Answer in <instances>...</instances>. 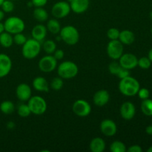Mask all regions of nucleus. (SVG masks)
<instances>
[{"instance_id": "23", "label": "nucleus", "mask_w": 152, "mask_h": 152, "mask_svg": "<svg viewBox=\"0 0 152 152\" xmlns=\"http://www.w3.org/2000/svg\"><path fill=\"white\" fill-rule=\"evenodd\" d=\"M46 28H47L48 31L51 33L52 34H59L62 27H61L58 19L53 18V19H50L48 21Z\"/></svg>"}, {"instance_id": "5", "label": "nucleus", "mask_w": 152, "mask_h": 152, "mask_svg": "<svg viewBox=\"0 0 152 152\" xmlns=\"http://www.w3.org/2000/svg\"><path fill=\"white\" fill-rule=\"evenodd\" d=\"M4 31L9 34L14 35L19 33H22L25 29V22L18 16H10L4 22Z\"/></svg>"}, {"instance_id": "34", "label": "nucleus", "mask_w": 152, "mask_h": 152, "mask_svg": "<svg viewBox=\"0 0 152 152\" xmlns=\"http://www.w3.org/2000/svg\"><path fill=\"white\" fill-rule=\"evenodd\" d=\"M1 10L4 13H11L14 10V4L10 0H4L1 5Z\"/></svg>"}, {"instance_id": "17", "label": "nucleus", "mask_w": 152, "mask_h": 152, "mask_svg": "<svg viewBox=\"0 0 152 152\" xmlns=\"http://www.w3.org/2000/svg\"><path fill=\"white\" fill-rule=\"evenodd\" d=\"M47 28H46L45 25H42V24H38V25H35L32 28V31H31V37H32V38L40 42H42L45 39L46 37H47Z\"/></svg>"}, {"instance_id": "2", "label": "nucleus", "mask_w": 152, "mask_h": 152, "mask_svg": "<svg viewBox=\"0 0 152 152\" xmlns=\"http://www.w3.org/2000/svg\"><path fill=\"white\" fill-rule=\"evenodd\" d=\"M42 49L41 42L34 39H27L22 48V54L26 59H34L38 56Z\"/></svg>"}, {"instance_id": "40", "label": "nucleus", "mask_w": 152, "mask_h": 152, "mask_svg": "<svg viewBox=\"0 0 152 152\" xmlns=\"http://www.w3.org/2000/svg\"><path fill=\"white\" fill-rule=\"evenodd\" d=\"M129 152H142V149L141 146L139 145H131L129 148H127V151Z\"/></svg>"}, {"instance_id": "8", "label": "nucleus", "mask_w": 152, "mask_h": 152, "mask_svg": "<svg viewBox=\"0 0 152 152\" xmlns=\"http://www.w3.org/2000/svg\"><path fill=\"white\" fill-rule=\"evenodd\" d=\"M107 54L113 60H118L123 54V45L119 39L110 40L107 45Z\"/></svg>"}, {"instance_id": "7", "label": "nucleus", "mask_w": 152, "mask_h": 152, "mask_svg": "<svg viewBox=\"0 0 152 152\" xmlns=\"http://www.w3.org/2000/svg\"><path fill=\"white\" fill-rule=\"evenodd\" d=\"M71 11L70 3L67 1H59L55 3L51 8V13L56 19L67 17Z\"/></svg>"}, {"instance_id": "36", "label": "nucleus", "mask_w": 152, "mask_h": 152, "mask_svg": "<svg viewBox=\"0 0 152 152\" xmlns=\"http://www.w3.org/2000/svg\"><path fill=\"white\" fill-rule=\"evenodd\" d=\"M137 95L142 100H144V99L149 98L150 91L148 89L145 88H142L139 89L137 92Z\"/></svg>"}, {"instance_id": "49", "label": "nucleus", "mask_w": 152, "mask_h": 152, "mask_svg": "<svg viewBox=\"0 0 152 152\" xmlns=\"http://www.w3.org/2000/svg\"><path fill=\"white\" fill-rule=\"evenodd\" d=\"M66 1H68V2H69V3H70V2H71V1H72L73 0H66Z\"/></svg>"}, {"instance_id": "45", "label": "nucleus", "mask_w": 152, "mask_h": 152, "mask_svg": "<svg viewBox=\"0 0 152 152\" xmlns=\"http://www.w3.org/2000/svg\"><path fill=\"white\" fill-rule=\"evenodd\" d=\"M148 57L149 58V59H150V60H151V62H152V48L149 50V52H148Z\"/></svg>"}, {"instance_id": "22", "label": "nucleus", "mask_w": 152, "mask_h": 152, "mask_svg": "<svg viewBox=\"0 0 152 152\" xmlns=\"http://www.w3.org/2000/svg\"><path fill=\"white\" fill-rule=\"evenodd\" d=\"M34 19L39 22H44L48 19V13L43 7H36L33 12Z\"/></svg>"}, {"instance_id": "28", "label": "nucleus", "mask_w": 152, "mask_h": 152, "mask_svg": "<svg viewBox=\"0 0 152 152\" xmlns=\"http://www.w3.org/2000/svg\"><path fill=\"white\" fill-rule=\"evenodd\" d=\"M17 114H19V117H22V118H26V117H29L31 114V111L28 104H19V105L17 106Z\"/></svg>"}, {"instance_id": "14", "label": "nucleus", "mask_w": 152, "mask_h": 152, "mask_svg": "<svg viewBox=\"0 0 152 152\" xmlns=\"http://www.w3.org/2000/svg\"><path fill=\"white\" fill-rule=\"evenodd\" d=\"M16 96L21 102H26L32 96V90L29 85L26 83H20L16 87Z\"/></svg>"}, {"instance_id": "13", "label": "nucleus", "mask_w": 152, "mask_h": 152, "mask_svg": "<svg viewBox=\"0 0 152 152\" xmlns=\"http://www.w3.org/2000/svg\"><path fill=\"white\" fill-rule=\"evenodd\" d=\"M120 113L122 118L126 120H131L136 114V108L132 102L127 101L121 105Z\"/></svg>"}, {"instance_id": "18", "label": "nucleus", "mask_w": 152, "mask_h": 152, "mask_svg": "<svg viewBox=\"0 0 152 152\" xmlns=\"http://www.w3.org/2000/svg\"><path fill=\"white\" fill-rule=\"evenodd\" d=\"M89 4H90L89 0H73L70 2L71 10L77 14L83 13L87 11L89 7Z\"/></svg>"}, {"instance_id": "42", "label": "nucleus", "mask_w": 152, "mask_h": 152, "mask_svg": "<svg viewBox=\"0 0 152 152\" xmlns=\"http://www.w3.org/2000/svg\"><path fill=\"white\" fill-rule=\"evenodd\" d=\"M145 132H146L147 134L152 135V125L147 126L146 129H145Z\"/></svg>"}, {"instance_id": "30", "label": "nucleus", "mask_w": 152, "mask_h": 152, "mask_svg": "<svg viewBox=\"0 0 152 152\" xmlns=\"http://www.w3.org/2000/svg\"><path fill=\"white\" fill-rule=\"evenodd\" d=\"M50 88H51L54 91H59L64 86L63 79L60 77H54L51 80L50 83Z\"/></svg>"}, {"instance_id": "10", "label": "nucleus", "mask_w": 152, "mask_h": 152, "mask_svg": "<svg viewBox=\"0 0 152 152\" xmlns=\"http://www.w3.org/2000/svg\"><path fill=\"white\" fill-rule=\"evenodd\" d=\"M73 112L80 117H88L91 112V106L88 102L83 99H79L72 105Z\"/></svg>"}, {"instance_id": "11", "label": "nucleus", "mask_w": 152, "mask_h": 152, "mask_svg": "<svg viewBox=\"0 0 152 152\" xmlns=\"http://www.w3.org/2000/svg\"><path fill=\"white\" fill-rule=\"evenodd\" d=\"M118 61L123 68L128 70H132L137 66L138 59L133 53H123Z\"/></svg>"}, {"instance_id": "29", "label": "nucleus", "mask_w": 152, "mask_h": 152, "mask_svg": "<svg viewBox=\"0 0 152 152\" xmlns=\"http://www.w3.org/2000/svg\"><path fill=\"white\" fill-rule=\"evenodd\" d=\"M110 151L112 152H126L127 148L124 142L120 140H115L110 145Z\"/></svg>"}, {"instance_id": "6", "label": "nucleus", "mask_w": 152, "mask_h": 152, "mask_svg": "<svg viewBox=\"0 0 152 152\" xmlns=\"http://www.w3.org/2000/svg\"><path fill=\"white\" fill-rule=\"evenodd\" d=\"M28 105L29 106L31 114L35 115H42L47 111L48 105L45 99L41 96H31L28 99Z\"/></svg>"}, {"instance_id": "12", "label": "nucleus", "mask_w": 152, "mask_h": 152, "mask_svg": "<svg viewBox=\"0 0 152 152\" xmlns=\"http://www.w3.org/2000/svg\"><path fill=\"white\" fill-rule=\"evenodd\" d=\"M101 132L106 137H113L117 134V126L115 122L110 119L102 120L99 126Z\"/></svg>"}, {"instance_id": "21", "label": "nucleus", "mask_w": 152, "mask_h": 152, "mask_svg": "<svg viewBox=\"0 0 152 152\" xmlns=\"http://www.w3.org/2000/svg\"><path fill=\"white\" fill-rule=\"evenodd\" d=\"M118 39L121 42L123 45H132L134 42V34L132 31H129V30H123V31L120 32Z\"/></svg>"}, {"instance_id": "44", "label": "nucleus", "mask_w": 152, "mask_h": 152, "mask_svg": "<svg viewBox=\"0 0 152 152\" xmlns=\"http://www.w3.org/2000/svg\"><path fill=\"white\" fill-rule=\"evenodd\" d=\"M4 13H4L2 10H0V22H1V21H2V19H4Z\"/></svg>"}, {"instance_id": "24", "label": "nucleus", "mask_w": 152, "mask_h": 152, "mask_svg": "<svg viewBox=\"0 0 152 152\" xmlns=\"http://www.w3.org/2000/svg\"><path fill=\"white\" fill-rule=\"evenodd\" d=\"M13 44V35L9 33L4 31L0 34V45L3 48H10Z\"/></svg>"}, {"instance_id": "31", "label": "nucleus", "mask_w": 152, "mask_h": 152, "mask_svg": "<svg viewBox=\"0 0 152 152\" xmlns=\"http://www.w3.org/2000/svg\"><path fill=\"white\" fill-rule=\"evenodd\" d=\"M122 66L120 65L119 61L117 62V60H114L108 65V71H109L110 74H113L114 76H117V74H118Z\"/></svg>"}, {"instance_id": "19", "label": "nucleus", "mask_w": 152, "mask_h": 152, "mask_svg": "<svg viewBox=\"0 0 152 152\" xmlns=\"http://www.w3.org/2000/svg\"><path fill=\"white\" fill-rule=\"evenodd\" d=\"M33 88L39 92H48L50 85L45 77H37L32 82Z\"/></svg>"}, {"instance_id": "43", "label": "nucleus", "mask_w": 152, "mask_h": 152, "mask_svg": "<svg viewBox=\"0 0 152 152\" xmlns=\"http://www.w3.org/2000/svg\"><path fill=\"white\" fill-rule=\"evenodd\" d=\"M4 31V23H2L1 22H0V34H1V33H3Z\"/></svg>"}, {"instance_id": "27", "label": "nucleus", "mask_w": 152, "mask_h": 152, "mask_svg": "<svg viewBox=\"0 0 152 152\" xmlns=\"http://www.w3.org/2000/svg\"><path fill=\"white\" fill-rule=\"evenodd\" d=\"M141 111L148 117L152 116V99H148L142 100L141 103Z\"/></svg>"}, {"instance_id": "35", "label": "nucleus", "mask_w": 152, "mask_h": 152, "mask_svg": "<svg viewBox=\"0 0 152 152\" xmlns=\"http://www.w3.org/2000/svg\"><path fill=\"white\" fill-rule=\"evenodd\" d=\"M120 32L117 28H111L107 31V37L110 40H116L119 39L120 36Z\"/></svg>"}, {"instance_id": "25", "label": "nucleus", "mask_w": 152, "mask_h": 152, "mask_svg": "<svg viewBox=\"0 0 152 152\" xmlns=\"http://www.w3.org/2000/svg\"><path fill=\"white\" fill-rule=\"evenodd\" d=\"M0 111L4 114H11L15 111V105L12 101L4 100L0 104Z\"/></svg>"}, {"instance_id": "3", "label": "nucleus", "mask_w": 152, "mask_h": 152, "mask_svg": "<svg viewBox=\"0 0 152 152\" xmlns=\"http://www.w3.org/2000/svg\"><path fill=\"white\" fill-rule=\"evenodd\" d=\"M78 66L72 61H64L58 65L57 74L63 80L74 78L78 74Z\"/></svg>"}, {"instance_id": "1", "label": "nucleus", "mask_w": 152, "mask_h": 152, "mask_svg": "<svg viewBox=\"0 0 152 152\" xmlns=\"http://www.w3.org/2000/svg\"><path fill=\"white\" fill-rule=\"evenodd\" d=\"M140 86L137 80L129 76L121 79L119 83V90L120 93L126 96H134L137 94Z\"/></svg>"}, {"instance_id": "39", "label": "nucleus", "mask_w": 152, "mask_h": 152, "mask_svg": "<svg viewBox=\"0 0 152 152\" xmlns=\"http://www.w3.org/2000/svg\"><path fill=\"white\" fill-rule=\"evenodd\" d=\"M48 0H31L33 5L36 7H44V6L48 3Z\"/></svg>"}, {"instance_id": "32", "label": "nucleus", "mask_w": 152, "mask_h": 152, "mask_svg": "<svg viewBox=\"0 0 152 152\" xmlns=\"http://www.w3.org/2000/svg\"><path fill=\"white\" fill-rule=\"evenodd\" d=\"M137 65L142 69H148L151 65V62L148 56H142L138 59Z\"/></svg>"}, {"instance_id": "33", "label": "nucleus", "mask_w": 152, "mask_h": 152, "mask_svg": "<svg viewBox=\"0 0 152 152\" xmlns=\"http://www.w3.org/2000/svg\"><path fill=\"white\" fill-rule=\"evenodd\" d=\"M13 43L18 45H23L27 41V37L22 33H19V34H16L13 35Z\"/></svg>"}, {"instance_id": "41", "label": "nucleus", "mask_w": 152, "mask_h": 152, "mask_svg": "<svg viewBox=\"0 0 152 152\" xmlns=\"http://www.w3.org/2000/svg\"><path fill=\"white\" fill-rule=\"evenodd\" d=\"M6 126H7V129H9V130H13V129H14L15 127H16V124H15L14 122L9 121L7 123Z\"/></svg>"}, {"instance_id": "48", "label": "nucleus", "mask_w": 152, "mask_h": 152, "mask_svg": "<svg viewBox=\"0 0 152 152\" xmlns=\"http://www.w3.org/2000/svg\"><path fill=\"white\" fill-rule=\"evenodd\" d=\"M4 1V0H0V7H1V4H2V2Z\"/></svg>"}, {"instance_id": "15", "label": "nucleus", "mask_w": 152, "mask_h": 152, "mask_svg": "<svg viewBox=\"0 0 152 152\" xmlns=\"http://www.w3.org/2000/svg\"><path fill=\"white\" fill-rule=\"evenodd\" d=\"M12 68V60L8 55L0 53V78L5 77Z\"/></svg>"}, {"instance_id": "26", "label": "nucleus", "mask_w": 152, "mask_h": 152, "mask_svg": "<svg viewBox=\"0 0 152 152\" xmlns=\"http://www.w3.org/2000/svg\"><path fill=\"white\" fill-rule=\"evenodd\" d=\"M42 48L47 54H53L56 49V44L53 40L47 39L43 41Z\"/></svg>"}, {"instance_id": "38", "label": "nucleus", "mask_w": 152, "mask_h": 152, "mask_svg": "<svg viewBox=\"0 0 152 152\" xmlns=\"http://www.w3.org/2000/svg\"><path fill=\"white\" fill-rule=\"evenodd\" d=\"M53 56H54L55 59L57 61L61 60V59H63L64 56H65V53H64L63 50H62V49H56V50L53 52Z\"/></svg>"}, {"instance_id": "20", "label": "nucleus", "mask_w": 152, "mask_h": 152, "mask_svg": "<svg viewBox=\"0 0 152 152\" xmlns=\"http://www.w3.org/2000/svg\"><path fill=\"white\" fill-rule=\"evenodd\" d=\"M106 143L101 137H95L91 140L89 148L92 152H103L105 149Z\"/></svg>"}, {"instance_id": "4", "label": "nucleus", "mask_w": 152, "mask_h": 152, "mask_svg": "<svg viewBox=\"0 0 152 152\" xmlns=\"http://www.w3.org/2000/svg\"><path fill=\"white\" fill-rule=\"evenodd\" d=\"M59 34L61 40L68 45H74L80 40V33L73 25H66L62 28Z\"/></svg>"}, {"instance_id": "16", "label": "nucleus", "mask_w": 152, "mask_h": 152, "mask_svg": "<svg viewBox=\"0 0 152 152\" xmlns=\"http://www.w3.org/2000/svg\"><path fill=\"white\" fill-rule=\"evenodd\" d=\"M110 100V94L108 91L99 90L94 94L93 102L96 106L103 107L108 104Z\"/></svg>"}, {"instance_id": "9", "label": "nucleus", "mask_w": 152, "mask_h": 152, "mask_svg": "<svg viewBox=\"0 0 152 152\" xmlns=\"http://www.w3.org/2000/svg\"><path fill=\"white\" fill-rule=\"evenodd\" d=\"M39 69L44 73H50L57 68V60L53 54H48L42 56L38 63Z\"/></svg>"}, {"instance_id": "46", "label": "nucleus", "mask_w": 152, "mask_h": 152, "mask_svg": "<svg viewBox=\"0 0 152 152\" xmlns=\"http://www.w3.org/2000/svg\"><path fill=\"white\" fill-rule=\"evenodd\" d=\"M147 151H148V152H152V145H151V147H149V148H148Z\"/></svg>"}, {"instance_id": "37", "label": "nucleus", "mask_w": 152, "mask_h": 152, "mask_svg": "<svg viewBox=\"0 0 152 152\" xmlns=\"http://www.w3.org/2000/svg\"><path fill=\"white\" fill-rule=\"evenodd\" d=\"M130 76V70H128L126 68H124L122 67L121 69L120 70V71L118 72V74H117V77H118L119 79H123L126 78V77Z\"/></svg>"}, {"instance_id": "47", "label": "nucleus", "mask_w": 152, "mask_h": 152, "mask_svg": "<svg viewBox=\"0 0 152 152\" xmlns=\"http://www.w3.org/2000/svg\"><path fill=\"white\" fill-rule=\"evenodd\" d=\"M149 16H150V19H151V20H152V11L151 12V13H150V14H149Z\"/></svg>"}, {"instance_id": "50", "label": "nucleus", "mask_w": 152, "mask_h": 152, "mask_svg": "<svg viewBox=\"0 0 152 152\" xmlns=\"http://www.w3.org/2000/svg\"><path fill=\"white\" fill-rule=\"evenodd\" d=\"M151 34H152V28H151Z\"/></svg>"}]
</instances>
